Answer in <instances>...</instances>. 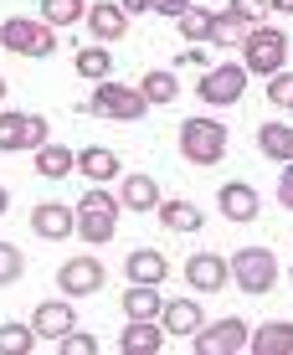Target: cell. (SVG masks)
<instances>
[{"label": "cell", "mask_w": 293, "mask_h": 355, "mask_svg": "<svg viewBox=\"0 0 293 355\" xmlns=\"http://www.w3.org/2000/svg\"><path fill=\"white\" fill-rule=\"evenodd\" d=\"M36 170H42L46 180H67L72 170H78V155H72L67 144H42V150H36Z\"/></svg>", "instance_id": "cell-20"}, {"label": "cell", "mask_w": 293, "mask_h": 355, "mask_svg": "<svg viewBox=\"0 0 293 355\" xmlns=\"http://www.w3.org/2000/svg\"><path fill=\"white\" fill-rule=\"evenodd\" d=\"M78 170L88 180H114L118 175V155L103 150V144H88V150H78Z\"/></svg>", "instance_id": "cell-21"}, {"label": "cell", "mask_w": 293, "mask_h": 355, "mask_svg": "<svg viewBox=\"0 0 293 355\" xmlns=\"http://www.w3.org/2000/svg\"><path fill=\"white\" fill-rule=\"evenodd\" d=\"M247 350V324L242 320H216L195 329V355H237Z\"/></svg>", "instance_id": "cell-7"}, {"label": "cell", "mask_w": 293, "mask_h": 355, "mask_svg": "<svg viewBox=\"0 0 293 355\" xmlns=\"http://www.w3.org/2000/svg\"><path fill=\"white\" fill-rule=\"evenodd\" d=\"M124 206L129 211H144V216L160 211V186H154L150 175H129L124 180Z\"/></svg>", "instance_id": "cell-22"}, {"label": "cell", "mask_w": 293, "mask_h": 355, "mask_svg": "<svg viewBox=\"0 0 293 355\" xmlns=\"http://www.w3.org/2000/svg\"><path fill=\"white\" fill-rule=\"evenodd\" d=\"M88 26L98 42H114V36H124L129 31V10L118 6V0H103V6H93L88 10Z\"/></svg>", "instance_id": "cell-16"}, {"label": "cell", "mask_w": 293, "mask_h": 355, "mask_svg": "<svg viewBox=\"0 0 293 355\" xmlns=\"http://www.w3.org/2000/svg\"><path fill=\"white\" fill-rule=\"evenodd\" d=\"M0 98H6V83H0Z\"/></svg>", "instance_id": "cell-41"}, {"label": "cell", "mask_w": 293, "mask_h": 355, "mask_svg": "<svg viewBox=\"0 0 293 355\" xmlns=\"http://www.w3.org/2000/svg\"><path fill=\"white\" fill-rule=\"evenodd\" d=\"M31 329H36V335H46V340H62L67 329H78V314H72L67 299H46V304H36Z\"/></svg>", "instance_id": "cell-11"}, {"label": "cell", "mask_w": 293, "mask_h": 355, "mask_svg": "<svg viewBox=\"0 0 293 355\" xmlns=\"http://www.w3.org/2000/svg\"><path fill=\"white\" fill-rule=\"evenodd\" d=\"M139 93H144V103H175V78L170 72H144V83H139Z\"/></svg>", "instance_id": "cell-29"}, {"label": "cell", "mask_w": 293, "mask_h": 355, "mask_svg": "<svg viewBox=\"0 0 293 355\" xmlns=\"http://www.w3.org/2000/svg\"><path fill=\"white\" fill-rule=\"evenodd\" d=\"M57 284H62V293H98L103 288V263L98 258H72V263H62Z\"/></svg>", "instance_id": "cell-12"}, {"label": "cell", "mask_w": 293, "mask_h": 355, "mask_svg": "<svg viewBox=\"0 0 293 355\" xmlns=\"http://www.w3.org/2000/svg\"><path fill=\"white\" fill-rule=\"evenodd\" d=\"M124 314H129V320H154V314H165V304H160V293H154V284H129Z\"/></svg>", "instance_id": "cell-23"}, {"label": "cell", "mask_w": 293, "mask_h": 355, "mask_svg": "<svg viewBox=\"0 0 293 355\" xmlns=\"http://www.w3.org/2000/svg\"><path fill=\"white\" fill-rule=\"evenodd\" d=\"M6 206H10V196H6V186H0V211H6Z\"/></svg>", "instance_id": "cell-40"}, {"label": "cell", "mask_w": 293, "mask_h": 355, "mask_svg": "<svg viewBox=\"0 0 293 355\" xmlns=\"http://www.w3.org/2000/svg\"><path fill=\"white\" fill-rule=\"evenodd\" d=\"M247 350H258V355H293V324L288 320H267L258 335H247Z\"/></svg>", "instance_id": "cell-15"}, {"label": "cell", "mask_w": 293, "mask_h": 355, "mask_svg": "<svg viewBox=\"0 0 293 355\" xmlns=\"http://www.w3.org/2000/svg\"><path fill=\"white\" fill-rule=\"evenodd\" d=\"M180 155L190 165H216L227 155V129L216 119H186L180 124Z\"/></svg>", "instance_id": "cell-1"}, {"label": "cell", "mask_w": 293, "mask_h": 355, "mask_svg": "<svg viewBox=\"0 0 293 355\" xmlns=\"http://www.w3.org/2000/svg\"><path fill=\"white\" fill-rule=\"evenodd\" d=\"M31 232H36V237H46V242H62L67 232H78V216H72L67 206L46 201V206H36V211H31Z\"/></svg>", "instance_id": "cell-13"}, {"label": "cell", "mask_w": 293, "mask_h": 355, "mask_svg": "<svg viewBox=\"0 0 293 355\" xmlns=\"http://www.w3.org/2000/svg\"><path fill=\"white\" fill-rule=\"evenodd\" d=\"M57 350H62V355H98V340H93V335H78V329H67V335L57 340Z\"/></svg>", "instance_id": "cell-33"}, {"label": "cell", "mask_w": 293, "mask_h": 355, "mask_svg": "<svg viewBox=\"0 0 293 355\" xmlns=\"http://www.w3.org/2000/svg\"><path fill=\"white\" fill-rule=\"evenodd\" d=\"M227 278H231V263L216 258V252H195V258L186 263V284H190L195 293H216Z\"/></svg>", "instance_id": "cell-10"}, {"label": "cell", "mask_w": 293, "mask_h": 355, "mask_svg": "<svg viewBox=\"0 0 293 355\" xmlns=\"http://www.w3.org/2000/svg\"><path fill=\"white\" fill-rule=\"evenodd\" d=\"M46 144V119L42 114H0V150H42Z\"/></svg>", "instance_id": "cell-6"}, {"label": "cell", "mask_w": 293, "mask_h": 355, "mask_svg": "<svg viewBox=\"0 0 293 355\" xmlns=\"http://www.w3.org/2000/svg\"><path fill=\"white\" fill-rule=\"evenodd\" d=\"M263 10H267V0H231V16L247 26V21H263Z\"/></svg>", "instance_id": "cell-35"}, {"label": "cell", "mask_w": 293, "mask_h": 355, "mask_svg": "<svg viewBox=\"0 0 293 355\" xmlns=\"http://www.w3.org/2000/svg\"><path fill=\"white\" fill-rule=\"evenodd\" d=\"M288 62V36L283 31H273V26H258L247 36V72H263V78H273V72H283Z\"/></svg>", "instance_id": "cell-4"}, {"label": "cell", "mask_w": 293, "mask_h": 355, "mask_svg": "<svg viewBox=\"0 0 293 355\" xmlns=\"http://www.w3.org/2000/svg\"><path fill=\"white\" fill-rule=\"evenodd\" d=\"M278 201L293 206V160H288V170H283V180H278Z\"/></svg>", "instance_id": "cell-37"}, {"label": "cell", "mask_w": 293, "mask_h": 355, "mask_svg": "<svg viewBox=\"0 0 293 355\" xmlns=\"http://www.w3.org/2000/svg\"><path fill=\"white\" fill-rule=\"evenodd\" d=\"M0 46H10V52L21 57H52V26H42V21H6L0 26Z\"/></svg>", "instance_id": "cell-5"}, {"label": "cell", "mask_w": 293, "mask_h": 355, "mask_svg": "<svg viewBox=\"0 0 293 355\" xmlns=\"http://www.w3.org/2000/svg\"><path fill=\"white\" fill-rule=\"evenodd\" d=\"M78 232H82V242L103 248V242L118 232V201H114L108 191H88V196L78 201Z\"/></svg>", "instance_id": "cell-2"}, {"label": "cell", "mask_w": 293, "mask_h": 355, "mask_svg": "<svg viewBox=\"0 0 293 355\" xmlns=\"http://www.w3.org/2000/svg\"><path fill=\"white\" fill-rule=\"evenodd\" d=\"M242 88H247V67H237V62H227V67H211L201 78V98L206 103H216V108H227V103H237Z\"/></svg>", "instance_id": "cell-9"}, {"label": "cell", "mask_w": 293, "mask_h": 355, "mask_svg": "<svg viewBox=\"0 0 293 355\" xmlns=\"http://www.w3.org/2000/svg\"><path fill=\"white\" fill-rule=\"evenodd\" d=\"M267 98H273V108H293V72H273L267 78Z\"/></svg>", "instance_id": "cell-32"}, {"label": "cell", "mask_w": 293, "mask_h": 355, "mask_svg": "<svg viewBox=\"0 0 293 355\" xmlns=\"http://www.w3.org/2000/svg\"><path fill=\"white\" fill-rule=\"evenodd\" d=\"M175 26H180V36H186L190 46H201V42H211V16H206L201 6H190L186 16H175Z\"/></svg>", "instance_id": "cell-27"}, {"label": "cell", "mask_w": 293, "mask_h": 355, "mask_svg": "<svg viewBox=\"0 0 293 355\" xmlns=\"http://www.w3.org/2000/svg\"><path fill=\"white\" fill-rule=\"evenodd\" d=\"M222 211H227V222H252L258 216V191L242 186V180L222 186Z\"/></svg>", "instance_id": "cell-18"}, {"label": "cell", "mask_w": 293, "mask_h": 355, "mask_svg": "<svg viewBox=\"0 0 293 355\" xmlns=\"http://www.w3.org/2000/svg\"><path fill=\"white\" fill-rule=\"evenodd\" d=\"M36 350V329L26 324H0V355H31Z\"/></svg>", "instance_id": "cell-28"}, {"label": "cell", "mask_w": 293, "mask_h": 355, "mask_svg": "<svg viewBox=\"0 0 293 355\" xmlns=\"http://www.w3.org/2000/svg\"><path fill=\"white\" fill-rule=\"evenodd\" d=\"M195 0H150V10H160V16H186Z\"/></svg>", "instance_id": "cell-36"}, {"label": "cell", "mask_w": 293, "mask_h": 355, "mask_svg": "<svg viewBox=\"0 0 293 355\" xmlns=\"http://www.w3.org/2000/svg\"><path fill=\"white\" fill-rule=\"evenodd\" d=\"M175 62H180V67H201V62H206V52H201V46H186Z\"/></svg>", "instance_id": "cell-38"}, {"label": "cell", "mask_w": 293, "mask_h": 355, "mask_svg": "<svg viewBox=\"0 0 293 355\" xmlns=\"http://www.w3.org/2000/svg\"><path fill=\"white\" fill-rule=\"evenodd\" d=\"M78 72H82L88 83L114 78V57H108V46H82V52H78Z\"/></svg>", "instance_id": "cell-25"}, {"label": "cell", "mask_w": 293, "mask_h": 355, "mask_svg": "<svg viewBox=\"0 0 293 355\" xmlns=\"http://www.w3.org/2000/svg\"><path fill=\"white\" fill-rule=\"evenodd\" d=\"M82 16V0H42V21L46 26H72Z\"/></svg>", "instance_id": "cell-30"}, {"label": "cell", "mask_w": 293, "mask_h": 355, "mask_svg": "<svg viewBox=\"0 0 293 355\" xmlns=\"http://www.w3.org/2000/svg\"><path fill=\"white\" fill-rule=\"evenodd\" d=\"M201 324H206V314H201V304H195V299L165 304V335H195Z\"/></svg>", "instance_id": "cell-19"}, {"label": "cell", "mask_w": 293, "mask_h": 355, "mask_svg": "<svg viewBox=\"0 0 293 355\" xmlns=\"http://www.w3.org/2000/svg\"><path fill=\"white\" fill-rule=\"evenodd\" d=\"M129 284H154L160 288L165 284V273H170V263H165V252H154V248H139V252H129Z\"/></svg>", "instance_id": "cell-17"}, {"label": "cell", "mask_w": 293, "mask_h": 355, "mask_svg": "<svg viewBox=\"0 0 293 355\" xmlns=\"http://www.w3.org/2000/svg\"><path fill=\"white\" fill-rule=\"evenodd\" d=\"M88 108H93V114H103V119H139L144 114V93L139 88H114V83L103 78L93 88Z\"/></svg>", "instance_id": "cell-8"}, {"label": "cell", "mask_w": 293, "mask_h": 355, "mask_svg": "<svg viewBox=\"0 0 293 355\" xmlns=\"http://www.w3.org/2000/svg\"><path fill=\"white\" fill-rule=\"evenodd\" d=\"M273 10H283V16H293V0H267Z\"/></svg>", "instance_id": "cell-39"}, {"label": "cell", "mask_w": 293, "mask_h": 355, "mask_svg": "<svg viewBox=\"0 0 293 355\" xmlns=\"http://www.w3.org/2000/svg\"><path fill=\"white\" fill-rule=\"evenodd\" d=\"M258 150L267 160H293V129L288 124H263L258 129Z\"/></svg>", "instance_id": "cell-24"}, {"label": "cell", "mask_w": 293, "mask_h": 355, "mask_svg": "<svg viewBox=\"0 0 293 355\" xmlns=\"http://www.w3.org/2000/svg\"><path fill=\"white\" fill-rule=\"evenodd\" d=\"M231 278L242 284V293H273L278 263L267 248H242V252H231Z\"/></svg>", "instance_id": "cell-3"}, {"label": "cell", "mask_w": 293, "mask_h": 355, "mask_svg": "<svg viewBox=\"0 0 293 355\" xmlns=\"http://www.w3.org/2000/svg\"><path fill=\"white\" fill-rule=\"evenodd\" d=\"M237 42H242V21L231 10L227 16H211V46H237Z\"/></svg>", "instance_id": "cell-31"}, {"label": "cell", "mask_w": 293, "mask_h": 355, "mask_svg": "<svg viewBox=\"0 0 293 355\" xmlns=\"http://www.w3.org/2000/svg\"><path fill=\"white\" fill-rule=\"evenodd\" d=\"M160 222L170 232H195L201 227V211H195L190 201H160Z\"/></svg>", "instance_id": "cell-26"}, {"label": "cell", "mask_w": 293, "mask_h": 355, "mask_svg": "<svg viewBox=\"0 0 293 355\" xmlns=\"http://www.w3.org/2000/svg\"><path fill=\"white\" fill-rule=\"evenodd\" d=\"M21 278V252L10 242H0V284H16Z\"/></svg>", "instance_id": "cell-34"}, {"label": "cell", "mask_w": 293, "mask_h": 355, "mask_svg": "<svg viewBox=\"0 0 293 355\" xmlns=\"http://www.w3.org/2000/svg\"><path fill=\"white\" fill-rule=\"evenodd\" d=\"M124 355H160L165 350V329H154V320H129V329L118 335Z\"/></svg>", "instance_id": "cell-14"}]
</instances>
